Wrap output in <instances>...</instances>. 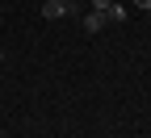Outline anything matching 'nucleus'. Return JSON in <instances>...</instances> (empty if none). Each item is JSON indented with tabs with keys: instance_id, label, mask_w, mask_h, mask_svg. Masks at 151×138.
<instances>
[{
	"instance_id": "4",
	"label": "nucleus",
	"mask_w": 151,
	"mask_h": 138,
	"mask_svg": "<svg viewBox=\"0 0 151 138\" xmlns=\"http://www.w3.org/2000/svg\"><path fill=\"white\" fill-rule=\"evenodd\" d=\"M109 4H113V0H92V9H97V13H105Z\"/></svg>"
},
{
	"instance_id": "5",
	"label": "nucleus",
	"mask_w": 151,
	"mask_h": 138,
	"mask_svg": "<svg viewBox=\"0 0 151 138\" xmlns=\"http://www.w3.org/2000/svg\"><path fill=\"white\" fill-rule=\"evenodd\" d=\"M134 4H139V9H143V13H151V0H134Z\"/></svg>"
},
{
	"instance_id": "7",
	"label": "nucleus",
	"mask_w": 151,
	"mask_h": 138,
	"mask_svg": "<svg viewBox=\"0 0 151 138\" xmlns=\"http://www.w3.org/2000/svg\"><path fill=\"white\" fill-rule=\"evenodd\" d=\"M0 59H4V50H0Z\"/></svg>"
},
{
	"instance_id": "1",
	"label": "nucleus",
	"mask_w": 151,
	"mask_h": 138,
	"mask_svg": "<svg viewBox=\"0 0 151 138\" xmlns=\"http://www.w3.org/2000/svg\"><path fill=\"white\" fill-rule=\"evenodd\" d=\"M67 13H71V4H63V0H46V4H42L46 21H59V17H67Z\"/></svg>"
},
{
	"instance_id": "6",
	"label": "nucleus",
	"mask_w": 151,
	"mask_h": 138,
	"mask_svg": "<svg viewBox=\"0 0 151 138\" xmlns=\"http://www.w3.org/2000/svg\"><path fill=\"white\" fill-rule=\"evenodd\" d=\"M63 4H71V0H63Z\"/></svg>"
},
{
	"instance_id": "3",
	"label": "nucleus",
	"mask_w": 151,
	"mask_h": 138,
	"mask_svg": "<svg viewBox=\"0 0 151 138\" xmlns=\"http://www.w3.org/2000/svg\"><path fill=\"white\" fill-rule=\"evenodd\" d=\"M105 17H109V25H118V21H126V9H122V4H109Z\"/></svg>"
},
{
	"instance_id": "2",
	"label": "nucleus",
	"mask_w": 151,
	"mask_h": 138,
	"mask_svg": "<svg viewBox=\"0 0 151 138\" xmlns=\"http://www.w3.org/2000/svg\"><path fill=\"white\" fill-rule=\"evenodd\" d=\"M105 25H109V17H105V13H97V9L84 17V29H88V34H97V29H105Z\"/></svg>"
}]
</instances>
